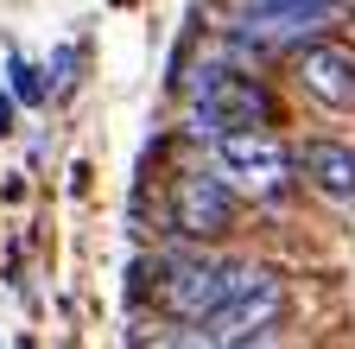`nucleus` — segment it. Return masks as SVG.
Here are the masks:
<instances>
[{"instance_id":"7ed1b4c3","label":"nucleus","mask_w":355,"mask_h":349,"mask_svg":"<svg viewBox=\"0 0 355 349\" xmlns=\"http://www.w3.org/2000/svg\"><path fill=\"white\" fill-rule=\"evenodd\" d=\"M216 171L229 178L241 197L254 203H286L292 197V171H298V153L273 134V127H241V134H222L216 140Z\"/></svg>"},{"instance_id":"f03ea898","label":"nucleus","mask_w":355,"mask_h":349,"mask_svg":"<svg viewBox=\"0 0 355 349\" xmlns=\"http://www.w3.org/2000/svg\"><path fill=\"white\" fill-rule=\"evenodd\" d=\"M266 267H254V260H216V254H191L178 260V267H165L159 280V305L178 318V324H203L216 318L229 298H241Z\"/></svg>"},{"instance_id":"423d86ee","label":"nucleus","mask_w":355,"mask_h":349,"mask_svg":"<svg viewBox=\"0 0 355 349\" xmlns=\"http://www.w3.org/2000/svg\"><path fill=\"white\" fill-rule=\"evenodd\" d=\"M292 70H298V90L311 96V102H324V108H355V51H343V45H298V58H292Z\"/></svg>"},{"instance_id":"20e7f679","label":"nucleus","mask_w":355,"mask_h":349,"mask_svg":"<svg viewBox=\"0 0 355 349\" xmlns=\"http://www.w3.org/2000/svg\"><path fill=\"white\" fill-rule=\"evenodd\" d=\"M235 216H241V191L222 171H184V178H171V235L216 241V235L235 229Z\"/></svg>"},{"instance_id":"9d476101","label":"nucleus","mask_w":355,"mask_h":349,"mask_svg":"<svg viewBox=\"0 0 355 349\" xmlns=\"http://www.w3.org/2000/svg\"><path fill=\"white\" fill-rule=\"evenodd\" d=\"M13 114H19V102H13V90H0V140L13 134Z\"/></svg>"},{"instance_id":"9b49d317","label":"nucleus","mask_w":355,"mask_h":349,"mask_svg":"<svg viewBox=\"0 0 355 349\" xmlns=\"http://www.w3.org/2000/svg\"><path fill=\"white\" fill-rule=\"evenodd\" d=\"M349 19H355V0H349Z\"/></svg>"},{"instance_id":"f257e3e1","label":"nucleus","mask_w":355,"mask_h":349,"mask_svg":"<svg viewBox=\"0 0 355 349\" xmlns=\"http://www.w3.org/2000/svg\"><path fill=\"white\" fill-rule=\"evenodd\" d=\"M273 121H279V102H273V90H266L254 70L203 64V70L191 76V134L222 140V134H241V127H273Z\"/></svg>"},{"instance_id":"0eeeda50","label":"nucleus","mask_w":355,"mask_h":349,"mask_svg":"<svg viewBox=\"0 0 355 349\" xmlns=\"http://www.w3.org/2000/svg\"><path fill=\"white\" fill-rule=\"evenodd\" d=\"M298 171H304V185L318 197L355 203V146H343V140H304L298 146Z\"/></svg>"},{"instance_id":"1a4fd4ad","label":"nucleus","mask_w":355,"mask_h":349,"mask_svg":"<svg viewBox=\"0 0 355 349\" xmlns=\"http://www.w3.org/2000/svg\"><path fill=\"white\" fill-rule=\"evenodd\" d=\"M76 70H83V45H64V51L51 58V76H58L51 90H58V96H70V90H76Z\"/></svg>"},{"instance_id":"39448f33","label":"nucleus","mask_w":355,"mask_h":349,"mask_svg":"<svg viewBox=\"0 0 355 349\" xmlns=\"http://www.w3.org/2000/svg\"><path fill=\"white\" fill-rule=\"evenodd\" d=\"M279 318H286V280L279 273H260L241 298H229L216 318H203V337L216 349H248L254 337H266Z\"/></svg>"},{"instance_id":"6e6552de","label":"nucleus","mask_w":355,"mask_h":349,"mask_svg":"<svg viewBox=\"0 0 355 349\" xmlns=\"http://www.w3.org/2000/svg\"><path fill=\"white\" fill-rule=\"evenodd\" d=\"M7 90L19 108H38V102H51V83H44V70L26 58V51H7Z\"/></svg>"}]
</instances>
